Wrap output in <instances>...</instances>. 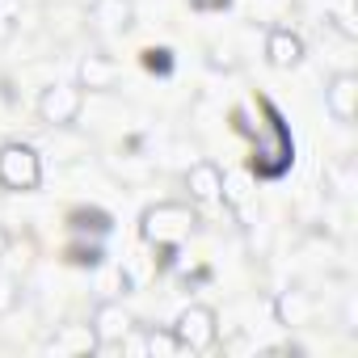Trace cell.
<instances>
[{
    "instance_id": "8fae6325",
    "label": "cell",
    "mask_w": 358,
    "mask_h": 358,
    "mask_svg": "<svg viewBox=\"0 0 358 358\" xmlns=\"http://www.w3.org/2000/svg\"><path fill=\"white\" fill-rule=\"evenodd\" d=\"M97 337L89 324H59V333L47 341V354H93Z\"/></svg>"
},
{
    "instance_id": "52a82bcc",
    "label": "cell",
    "mask_w": 358,
    "mask_h": 358,
    "mask_svg": "<svg viewBox=\"0 0 358 358\" xmlns=\"http://www.w3.org/2000/svg\"><path fill=\"white\" fill-rule=\"evenodd\" d=\"M89 22L106 38H122L135 30V0H89Z\"/></svg>"
},
{
    "instance_id": "9c48e42d",
    "label": "cell",
    "mask_w": 358,
    "mask_h": 358,
    "mask_svg": "<svg viewBox=\"0 0 358 358\" xmlns=\"http://www.w3.org/2000/svg\"><path fill=\"white\" fill-rule=\"evenodd\" d=\"M118 64L110 59V55H101V51H93V55H85L80 59V68H76V85L85 89V93H110L114 85H118Z\"/></svg>"
},
{
    "instance_id": "ba28073f",
    "label": "cell",
    "mask_w": 358,
    "mask_h": 358,
    "mask_svg": "<svg viewBox=\"0 0 358 358\" xmlns=\"http://www.w3.org/2000/svg\"><path fill=\"white\" fill-rule=\"evenodd\" d=\"M303 55H308V47L291 26H270L266 30V64L274 72H295L303 64Z\"/></svg>"
},
{
    "instance_id": "277c9868",
    "label": "cell",
    "mask_w": 358,
    "mask_h": 358,
    "mask_svg": "<svg viewBox=\"0 0 358 358\" xmlns=\"http://www.w3.org/2000/svg\"><path fill=\"white\" fill-rule=\"evenodd\" d=\"M34 110H38V122L43 127H55V131L59 127H72L80 118V110H85V89L80 85H47L38 93Z\"/></svg>"
},
{
    "instance_id": "30bf717a",
    "label": "cell",
    "mask_w": 358,
    "mask_h": 358,
    "mask_svg": "<svg viewBox=\"0 0 358 358\" xmlns=\"http://www.w3.org/2000/svg\"><path fill=\"white\" fill-rule=\"evenodd\" d=\"M186 190H190V203H220L224 194V169L215 160H199L186 169Z\"/></svg>"
},
{
    "instance_id": "2e32d148",
    "label": "cell",
    "mask_w": 358,
    "mask_h": 358,
    "mask_svg": "<svg viewBox=\"0 0 358 358\" xmlns=\"http://www.w3.org/2000/svg\"><path fill=\"white\" fill-rule=\"evenodd\" d=\"M22 303V282L9 278V274H0V316H13Z\"/></svg>"
},
{
    "instance_id": "7a4b0ae2",
    "label": "cell",
    "mask_w": 358,
    "mask_h": 358,
    "mask_svg": "<svg viewBox=\"0 0 358 358\" xmlns=\"http://www.w3.org/2000/svg\"><path fill=\"white\" fill-rule=\"evenodd\" d=\"M43 186V156L34 143L9 139L0 143V190L9 194H34Z\"/></svg>"
},
{
    "instance_id": "e0dca14e",
    "label": "cell",
    "mask_w": 358,
    "mask_h": 358,
    "mask_svg": "<svg viewBox=\"0 0 358 358\" xmlns=\"http://www.w3.org/2000/svg\"><path fill=\"white\" fill-rule=\"evenodd\" d=\"M190 5H194L199 13H215V9H228L232 0H190Z\"/></svg>"
},
{
    "instance_id": "ac0fdd59",
    "label": "cell",
    "mask_w": 358,
    "mask_h": 358,
    "mask_svg": "<svg viewBox=\"0 0 358 358\" xmlns=\"http://www.w3.org/2000/svg\"><path fill=\"white\" fill-rule=\"evenodd\" d=\"M257 5H262V9H274V13H282V9H291V5H295V0H257Z\"/></svg>"
},
{
    "instance_id": "6da1fadb",
    "label": "cell",
    "mask_w": 358,
    "mask_h": 358,
    "mask_svg": "<svg viewBox=\"0 0 358 358\" xmlns=\"http://www.w3.org/2000/svg\"><path fill=\"white\" fill-rule=\"evenodd\" d=\"M199 228V211L190 203H177V199H164V203H152L143 207L139 215V241L160 249V253H173L182 249Z\"/></svg>"
},
{
    "instance_id": "8992f818",
    "label": "cell",
    "mask_w": 358,
    "mask_h": 358,
    "mask_svg": "<svg viewBox=\"0 0 358 358\" xmlns=\"http://www.w3.org/2000/svg\"><path fill=\"white\" fill-rule=\"evenodd\" d=\"M324 110L341 127L354 122V114H358V72H333L324 80Z\"/></svg>"
},
{
    "instance_id": "4fadbf2b",
    "label": "cell",
    "mask_w": 358,
    "mask_h": 358,
    "mask_svg": "<svg viewBox=\"0 0 358 358\" xmlns=\"http://www.w3.org/2000/svg\"><path fill=\"white\" fill-rule=\"evenodd\" d=\"M278 324H308V316H312V299L303 295V291H287L282 299H278Z\"/></svg>"
},
{
    "instance_id": "3957f363",
    "label": "cell",
    "mask_w": 358,
    "mask_h": 358,
    "mask_svg": "<svg viewBox=\"0 0 358 358\" xmlns=\"http://www.w3.org/2000/svg\"><path fill=\"white\" fill-rule=\"evenodd\" d=\"M173 333L186 354H207L220 345V312L211 303H186L173 320Z\"/></svg>"
},
{
    "instance_id": "7c38bea8",
    "label": "cell",
    "mask_w": 358,
    "mask_h": 358,
    "mask_svg": "<svg viewBox=\"0 0 358 358\" xmlns=\"http://www.w3.org/2000/svg\"><path fill=\"white\" fill-rule=\"evenodd\" d=\"M143 341H148L152 358H177V354H186L182 341H177V333H173V324H143Z\"/></svg>"
},
{
    "instance_id": "d6986e66",
    "label": "cell",
    "mask_w": 358,
    "mask_h": 358,
    "mask_svg": "<svg viewBox=\"0 0 358 358\" xmlns=\"http://www.w3.org/2000/svg\"><path fill=\"white\" fill-rule=\"evenodd\" d=\"M9 245H13V236H9V228L0 224V262H5V253H9Z\"/></svg>"
},
{
    "instance_id": "9a60e30c",
    "label": "cell",
    "mask_w": 358,
    "mask_h": 358,
    "mask_svg": "<svg viewBox=\"0 0 358 358\" xmlns=\"http://www.w3.org/2000/svg\"><path fill=\"white\" fill-rule=\"evenodd\" d=\"M220 203H228V207H245L249 203V173H224Z\"/></svg>"
},
{
    "instance_id": "5bb4252c",
    "label": "cell",
    "mask_w": 358,
    "mask_h": 358,
    "mask_svg": "<svg viewBox=\"0 0 358 358\" xmlns=\"http://www.w3.org/2000/svg\"><path fill=\"white\" fill-rule=\"evenodd\" d=\"M329 22L345 34V38H358V17H354V0H329Z\"/></svg>"
},
{
    "instance_id": "5b68a950",
    "label": "cell",
    "mask_w": 358,
    "mask_h": 358,
    "mask_svg": "<svg viewBox=\"0 0 358 358\" xmlns=\"http://www.w3.org/2000/svg\"><path fill=\"white\" fill-rule=\"evenodd\" d=\"M139 320H135V312L118 299V295H110V299H101L97 308H93V316H89V329H93V337H97V350H110V345H118L131 329H135Z\"/></svg>"
}]
</instances>
